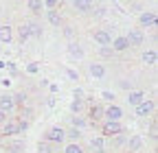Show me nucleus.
Wrapping results in <instances>:
<instances>
[{"label": "nucleus", "instance_id": "nucleus-1", "mask_svg": "<svg viewBox=\"0 0 158 153\" xmlns=\"http://www.w3.org/2000/svg\"><path fill=\"white\" fill-rule=\"evenodd\" d=\"M66 140V129L64 127H51L48 131H46V136H44V142H48V144H53V147H57V144H62Z\"/></svg>", "mask_w": 158, "mask_h": 153}, {"label": "nucleus", "instance_id": "nucleus-2", "mask_svg": "<svg viewBox=\"0 0 158 153\" xmlns=\"http://www.w3.org/2000/svg\"><path fill=\"white\" fill-rule=\"evenodd\" d=\"M118 133H123V125L121 123H110L106 120L103 127H101V138H114Z\"/></svg>", "mask_w": 158, "mask_h": 153}, {"label": "nucleus", "instance_id": "nucleus-3", "mask_svg": "<svg viewBox=\"0 0 158 153\" xmlns=\"http://www.w3.org/2000/svg\"><path fill=\"white\" fill-rule=\"evenodd\" d=\"M94 42L99 44V48H103V46H110L112 44V33L108 31V29H99V31H94Z\"/></svg>", "mask_w": 158, "mask_h": 153}, {"label": "nucleus", "instance_id": "nucleus-4", "mask_svg": "<svg viewBox=\"0 0 158 153\" xmlns=\"http://www.w3.org/2000/svg\"><path fill=\"white\" fill-rule=\"evenodd\" d=\"M121 116H123V109L118 107V105H110V107H106V112H103V118L106 120H110V123H118L121 120Z\"/></svg>", "mask_w": 158, "mask_h": 153}, {"label": "nucleus", "instance_id": "nucleus-5", "mask_svg": "<svg viewBox=\"0 0 158 153\" xmlns=\"http://www.w3.org/2000/svg\"><path fill=\"white\" fill-rule=\"evenodd\" d=\"M125 40H127V44H130V46H143L145 35H143V31H141V29H132V31L125 35Z\"/></svg>", "mask_w": 158, "mask_h": 153}, {"label": "nucleus", "instance_id": "nucleus-6", "mask_svg": "<svg viewBox=\"0 0 158 153\" xmlns=\"http://www.w3.org/2000/svg\"><path fill=\"white\" fill-rule=\"evenodd\" d=\"M2 133H5L7 138H13V136H18V133H20V125H18V118L5 120V125H2Z\"/></svg>", "mask_w": 158, "mask_h": 153}, {"label": "nucleus", "instance_id": "nucleus-7", "mask_svg": "<svg viewBox=\"0 0 158 153\" xmlns=\"http://www.w3.org/2000/svg\"><path fill=\"white\" fill-rule=\"evenodd\" d=\"M0 112L5 114H11L15 112V105H13V99H11V94H0Z\"/></svg>", "mask_w": 158, "mask_h": 153}, {"label": "nucleus", "instance_id": "nucleus-8", "mask_svg": "<svg viewBox=\"0 0 158 153\" xmlns=\"http://www.w3.org/2000/svg\"><path fill=\"white\" fill-rule=\"evenodd\" d=\"M138 24H141V26H156L158 18H156L154 11H143L141 15H138Z\"/></svg>", "mask_w": 158, "mask_h": 153}, {"label": "nucleus", "instance_id": "nucleus-9", "mask_svg": "<svg viewBox=\"0 0 158 153\" xmlns=\"http://www.w3.org/2000/svg\"><path fill=\"white\" fill-rule=\"evenodd\" d=\"M134 112H136V116H149V114L154 112V101L152 99H145L141 105L134 107Z\"/></svg>", "mask_w": 158, "mask_h": 153}, {"label": "nucleus", "instance_id": "nucleus-10", "mask_svg": "<svg viewBox=\"0 0 158 153\" xmlns=\"http://www.w3.org/2000/svg\"><path fill=\"white\" fill-rule=\"evenodd\" d=\"M110 48H112L114 53H123V50H127V48H130V44H127V40H125V35L112 37V44H110Z\"/></svg>", "mask_w": 158, "mask_h": 153}, {"label": "nucleus", "instance_id": "nucleus-11", "mask_svg": "<svg viewBox=\"0 0 158 153\" xmlns=\"http://www.w3.org/2000/svg\"><path fill=\"white\" fill-rule=\"evenodd\" d=\"M125 147L130 149V153H141V149H143V138H141V136H130L127 142H125Z\"/></svg>", "mask_w": 158, "mask_h": 153}, {"label": "nucleus", "instance_id": "nucleus-12", "mask_svg": "<svg viewBox=\"0 0 158 153\" xmlns=\"http://www.w3.org/2000/svg\"><path fill=\"white\" fill-rule=\"evenodd\" d=\"M103 112H106V107H103V105L94 103V105L90 107V112H88V116H90V123H99V120H103Z\"/></svg>", "mask_w": 158, "mask_h": 153}, {"label": "nucleus", "instance_id": "nucleus-13", "mask_svg": "<svg viewBox=\"0 0 158 153\" xmlns=\"http://www.w3.org/2000/svg\"><path fill=\"white\" fill-rule=\"evenodd\" d=\"M143 101H145V92H141V90H132V92H127V103H130L132 107L141 105Z\"/></svg>", "mask_w": 158, "mask_h": 153}, {"label": "nucleus", "instance_id": "nucleus-14", "mask_svg": "<svg viewBox=\"0 0 158 153\" xmlns=\"http://www.w3.org/2000/svg\"><path fill=\"white\" fill-rule=\"evenodd\" d=\"M11 40H13V26L0 24V42H2V44H9Z\"/></svg>", "mask_w": 158, "mask_h": 153}, {"label": "nucleus", "instance_id": "nucleus-15", "mask_svg": "<svg viewBox=\"0 0 158 153\" xmlns=\"http://www.w3.org/2000/svg\"><path fill=\"white\" fill-rule=\"evenodd\" d=\"M73 9H75L77 13H90L94 7H92V2H88V0H75V2H73Z\"/></svg>", "mask_w": 158, "mask_h": 153}, {"label": "nucleus", "instance_id": "nucleus-16", "mask_svg": "<svg viewBox=\"0 0 158 153\" xmlns=\"http://www.w3.org/2000/svg\"><path fill=\"white\" fill-rule=\"evenodd\" d=\"M90 147H92L94 153H108V149H106V138H101V136L92 138V140H90Z\"/></svg>", "mask_w": 158, "mask_h": 153}, {"label": "nucleus", "instance_id": "nucleus-17", "mask_svg": "<svg viewBox=\"0 0 158 153\" xmlns=\"http://www.w3.org/2000/svg\"><path fill=\"white\" fill-rule=\"evenodd\" d=\"M24 24H27V29H29V35H31V37H42V24H40V22L29 20V22H24Z\"/></svg>", "mask_w": 158, "mask_h": 153}, {"label": "nucleus", "instance_id": "nucleus-18", "mask_svg": "<svg viewBox=\"0 0 158 153\" xmlns=\"http://www.w3.org/2000/svg\"><path fill=\"white\" fill-rule=\"evenodd\" d=\"M90 74L94 79H103L106 76V66L103 64H90Z\"/></svg>", "mask_w": 158, "mask_h": 153}, {"label": "nucleus", "instance_id": "nucleus-19", "mask_svg": "<svg viewBox=\"0 0 158 153\" xmlns=\"http://www.w3.org/2000/svg\"><path fill=\"white\" fill-rule=\"evenodd\" d=\"M68 53H70V57H77V59H81V57H84V48H81L79 42H70L68 44Z\"/></svg>", "mask_w": 158, "mask_h": 153}, {"label": "nucleus", "instance_id": "nucleus-20", "mask_svg": "<svg viewBox=\"0 0 158 153\" xmlns=\"http://www.w3.org/2000/svg\"><path fill=\"white\" fill-rule=\"evenodd\" d=\"M46 20H48V24H53V26H62V15H59V11H46Z\"/></svg>", "mask_w": 158, "mask_h": 153}, {"label": "nucleus", "instance_id": "nucleus-21", "mask_svg": "<svg viewBox=\"0 0 158 153\" xmlns=\"http://www.w3.org/2000/svg\"><path fill=\"white\" fill-rule=\"evenodd\" d=\"M141 59H143V64H147V66H154V64H156V59H158V55H156V50L152 48V50H145V53L141 55Z\"/></svg>", "mask_w": 158, "mask_h": 153}, {"label": "nucleus", "instance_id": "nucleus-22", "mask_svg": "<svg viewBox=\"0 0 158 153\" xmlns=\"http://www.w3.org/2000/svg\"><path fill=\"white\" fill-rule=\"evenodd\" d=\"M11 99H13V105H15V109L27 105V94H24V92H15V94H11Z\"/></svg>", "mask_w": 158, "mask_h": 153}, {"label": "nucleus", "instance_id": "nucleus-23", "mask_svg": "<svg viewBox=\"0 0 158 153\" xmlns=\"http://www.w3.org/2000/svg\"><path fill=\"white\" fill-rule=\"evenodd\" d=\"M125 142H127V138L123 136V133H118V136L110 138V147H112V149H121V147H125Z\"/></svg>", "mask_w": 158, "mask_h": 153}, {"label": "nucleus", "instance_id": "nucleus-24", "mask_svg": "<svg viewBox=\"0 0 158 153\" xmlns=\"http://www.w3.org/2000/svg\"><path fill=\"white\" fill-rule=\"evenodd\" d=\"M27 7H29V11H33V13H42V11H44L42 0H29V2H27Z\"/></svg>", "mask_w": 158, "mask_h": 153}, {"label": "nucleus", "instance_id": "nucleus-25", "mask_svg": "<svg viewBox=\"0 0 158 153\" xmlns=\"http://www.w3.org/2000/svg\"><path fill=\"white\" fill-rule=\"evenodd\" d=\"M86 125H88V118H84L81 114H77V116H73V127H75V129H79V131H81V129H84Z\"/></svg>", "mask_w": 158, "mask_h": 153}, {"label": "nucleus", "instance_id": "nucleus-26", "mask_svg": "<svg viewBox=\"0 0 158 153\" xmlns=\"http://www.w3.org/2000/svg\"><path fill=\"white\" fill-rule=\"evenodd\" d=\"M79 138H81V131H79V129H75V127L66 129V140H70V142H79Z\"/></svg>", "mask_w": 158, "mask_h": 153}, {"label": "nucleus", "instance_id": "nucleus-27", "mask_svg": "<svg viewBox=\"0 0 158 153\" xmlns=\"http://www.w3.org/2000/svg\"><path fill=\"white\" fill-rule=\"evenodd\" d=\"M22 151H24V142L22 140H13L9 144V149H7V153H22Z\"/></svg>", "mask_w": 158, "mask_h": 153}, {"label": "nucleus", "instance_id": "nucleus-28", "mask_svg": "<svg viewBox=\"0 0 158 153\" xmlns=\"http://www.w3.org/2000/svg\"><path fill=\"white\" fill-rule=\"evenodd\" d=\"M81 109H84V101H81V99H73V103H70V112L77 116V114H81Z\"/></svg>", "mask_w": 158, "mask_h": 153}, {"label": "nucleus", "instance_id": "nucleus-29", "mask_svg": "<svg viewBox=\"0 0 158 153\" xmlns=\"http://www.w3.org/2000/svg\"><path fill=\"white\" fill-rule=\"evenodd\" d=\"M64 153H84V149H81L79 142H68L66 149H64Z\"/></svg>", "mask_w": 158, "mask_h": 153}, {"label": "nucleus", "instance_id": "nucleus-30", "mask_svg": "<svg viewBox=\"0 0 158 153\" xmlns=\"http://www.w3.org/2000/svg\"><path fill=\"white\" fill-rule=\"evenodd\" d=\"M37 153H55V147L48 142H40L37 144Z\"/></svg>", "mask_w": 158, "mask_h": 153}, {"label": "nucleus", "instance_id": "nucleus-31", "mask_svg": "<svg viewBox=\"0 0 158 153\" xmlns=\"http://www.w3.org/2000/svg\"><path fill=\"white\" fill-rule=\"evenodd\" d=\"M18 35H20V42H27L29 40V29H27V24H22V26H18Z\"/></svg>", "mask_w": 158, "mask_h": 153}, {"label": "nucleus", "instance_id": "nucleus-32", "mask_svg": "<svg viewBox=\"0 0 158 153\" xmlns=\"http://www.w3.org/2000/svg\"><path fill=\"white\" fill-rule=\"evenodd\" d=\"M99 55H101L103 59H108V57H112V55H114V50H112L110 46H103V48H99Z\"/></svg>", "mask_w": 158, "mask_h": 153}, {"label": "nucleus", "instance_id": "nucleus-33", "mask_svg": "<svg viewBox=\"0 0 158 153\" xmlns=\"http://www.w3.org/2000/svg\"><path fill=\"white\" fill-rule=\"evenodd\" d=\"M66 76H68L70 81H79V72L73 70V68H66Z\"/></svg>", "mask_w": 158, "mask_h": 153}, {"label": "nucleus", "instance_id": "nucleus-34", "mask_svg": "<svg viewBox=\"0 0 158 153\" xmlns=\"http://www.w3.org/2000/svg\"><path fill=\"white\" fill-rule=\"evenodd\" d=\"M118 88H121V90H127V92H132V81H127V79L118 81Z\"/></svg>", "mask_w": 158, "mask_h": 153}, {"label": "nucleus", "instance_id": "nucleus-35", "mask_svg": "<svg viewBox=\"0 0 158 153\" xmlns=\"http://www.w3.org/2000/svg\"><path fill=\"white\" fill-rule=\"evenodd\" d=\"M18 125H20V133H24V131L29 129V120H24V118H20Z\"/></svg>", "mask_w": 158, "mask_h": 153}, {"label": "nucleus", "instance_id": "nucleus-36", "mask_svg": "<svg viewBox=\"0 0 158 153\" xmlns=\"http://www.w3.org/2000/svg\"><path fill=\"white\" fill-rule=\"evenodd\" d=\"M101 96H103V101H110V103L114 101V94H112L110 90H103V92H101Z\"/></svg>", "mask_w": 158, "mask_h": 153}, {"label": "nucleus", "instance_id": "nucleus-37", "mask_svg": "<svg viewBox=\"0 0 158 153\" xmlns=\"http://www.w3.org/2000/svg\"><path fill=\"white\" fill-rule=\"evenodd\" d=\"M37 70H40V66H37V64H29V66H27V72H31V74H35Z\"/></svg>", "mask_w": 158, "mask_h": 153}, {"label": "nucleus", "instance_id": "nucleus-38", "mask_svg": "<svg viewBox=\"0 0 158 153\" xmlns=\"http://www.w3.org/2000/svg\"><path fill=\"white\" fill-rule=\"evenodd\" d=\"M92 13H94V18H106V9H103V7H99V9L92 11Z\"/></svg>", "mask_w": 158, "mask_h": 153}, {"label": "nucleus", "instance_id": "nucleus-39", "mask_svg": "<svg viewBox=\"0 0 158 153\" xmlns=\"http://www.w3.org/2000/svg\"><path fill=\"white\" fill-rule=\"evenodd\" d=\"M64 35H66V37H73V35H75V29H73V26H64Z\"/></svg>", "mask_w": 158, "mask_h": 153}, {"label": "nucleus", "instance_id": "nucleus-40", "mask_svg": "<svg viewBox=\"0 0 158 153\" xmlns=\"http://www.w3.org/2000/svg\"><path fill=\"white\" fill-rule=\"evenodd\" d=\"M22 116H24V120L31 116V107H29V105H24V107H22Z\"/></svg>", "mask_w": 158, "mask_h": 153}, {"label": "nucleus", "instance_id": "nucleus-41", "mask_svg": "<svg viewBox=\"0 0 158 153\" xmlns=\"http://www.w3.org/2000/svg\"><path fill=\"white\" fill-rule=\"evenodd\" d=\"M84 96H86L84 90H81V88H77V90H75V99H81V101H84Z\"/></svg>", "mask_w": 158, "mask_h": 153}, {"label": "nucleus", "instance_id": "nucleus-42", "mask_svg": "<svg viewBox=\"0 0 158 153\" xmlns=\"http://www.w3.org/2000/svg\"><path fill=\"white\" fill-rule=\"evenodd\" d=\"M149 136H152V138H156V123H152V125H149Z\"/></svg>", "mask_w": 158, "mask_h": 153}, {"label": "nucleus", "instance_id": "nucleus-43", "mask_svg": "<svg viewBox=\"0 0 158 153\" xmlns=\"http://www.w3.org/2000/svg\"><path fill=\"white\" fill-rule=\"evenodd\" d=\"M0 85H2V88H9V85H11V81H9V79H2V81H0Z\"/></svg>", "mask_w": 158, "mask_h": 153}, {"label": "nucleus", "instance_id": "nucleus-44", "mask_svg": "<svg viewBox=\"0 0 158 153\" xmlns=\"http://www.w3.org/2000/svg\"><path fill=\"white\" fill-rule=\"evenodd\" d=\"M48 88H51V92H53V94H55V92H57V90H59V85H57V83H51V85H48Z\"/></svg>", "mask_w": 158, "mask_h": 153}, {"label": "nucleus", "instance_id": "nucleus-45", "mask_svg": "<svg viewBox=\"0 0 158 153\" xmlns=\"http://www.w3.org/2000/svg\"><path fill=\"white\" fill-rule=\"evenodd\" d=\"M46 105H48V107H53V105H55V96H48V101H46Z\"/></svg>", "mask_w": 158, "mask_h": 153}, {"label": "nucleus", "instance_id": "nucleus-46", "mask_svg": "<svg viewBox=\"0 0 158 153\" xmlns=\"http://www.w3.org/2000/svg\"><path fill=\"white\" fill-rule=\"evenodd\" d=\"M5 120H7V116H5L2 112H0V125H5Z\"/></svg>", "mask_w": 158, "mask_h": 153}]
</instances>
